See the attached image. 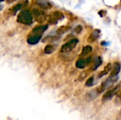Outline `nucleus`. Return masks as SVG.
<instances>
[{
    "label": "nucleus",
    "mask_w": 121,
    "mask_h": 120,
    "mask_svg": "<svg viewBox=\"0 0 121 120\" xmlns=\"http://www.w3.org/2000/svg\"><path fill=\"white\" fill-rule=\"evenodd\" d=\"M17 21L25 25H30L33 23V17L31 13L28 10L22 11L17 16Z\"/></svg>",
    "instance_id": "f257e3e1"
},
{
    "label": "nucleus",
    "mask_w": 121,
    "mask_h": 120,
    "mask_svg": "<svg viewBox=\"0 0 121 120\" xmlns=\"http://www.w3.org/2000/svg\"><path fill=\"white\" fill-rule=\"evenodd\" d=\"M116 103L118 105L121 104V91L118 93V96H117L116 100Z\"/></svg>",
    "instance_id": "6ab92c4d"
},
{
    "label": "nucleus",
    "mask_w": 121,
    "mask_h": 120,
    "mask_svg": "<svg viewBox=\"0 0 121 120\" xmlns=\"http://www.w3.org/2000/svg\"><path fill=\"white\" fill-rule=\"evenodd\" d=\"M111 69H112V65H111V64H107L106 66H105V68H104V71H102L100 74H99V77L101 78V77H102V76H105V75H106L111 70Z\"/></svg>",
    "instance_id": "4468645a"
},
{
    "label": "nucleus",
    "mask_w": 121,
    "mask_h": 120,
    "mask_svg": "<svg viewBox=\"0 0 121 120\" xmlns=\"http://www.w3.org/2000/svg\"><path fill=\"white\" fill-rule=\"evenodd\" d=\"M121 70V65L118 62H115L113 66V70L111 73V76H116L118 74Z\"/></svg>",
    "instance_id": "9d476101"
},
{
    "label": "nucleus",
    "mask_w": 121,
    "mask_h": 120,
    "mask_svg": "<svg viewBox=\"0 0 121 120\" xmlns=\"http://www.w3.org/2000/svg\"><path fill=\"white\" fill-rule=\"evenodd\" d=\"M102 63V59L100 57H98L95 59L94 63H93V65L91 66V71H94L96 70Z\"/></svg>",
    "instance_id": "f8f14e48"
},
{
    "label": "nucleus",
    "mask_w": 121,
    "mask_h": 120,
    "mask_svg": "<svg viewBox=\"0 0 121 120\" xmlns=\"http://www.w3.org/2000/svg\"><path fill=\"white\" fill-rule=\"evenodd\" d=\"M118 78L117 76H110V77L108 79H106L105 81H104L101 84V86L97 88V91L99 92V93H101L104 92L105 90H106L107 88H110L118 80Z\"/></svg>",
    "instance_id": "f03ea898"
},
{
    "label": "nucleus",
    "mask_w": 121,
    "mask_h": 120,
    "mask_svg": "<svg viewBox=\"0 0 121 120\" xmlns=\"http://www.w3.org/2000/svg\"><path fill=\"white\" fill-rule=\"evenodd\" d=\"M41 35H31L30 37H28L27 42L30 45H35L39 42V40L41 38Z\"/></svg>",
    "instance_id": "1a4fd4ad"
},
{
    "label": "nucleus",
    "mask_w": 121,
    "mask_h": 120,
    "mask_svg": "<svg viewBox=\"0 0 121 120\" xmlns=\"http://www.w3.org/2000/svg\"><path fill=\"white\" fill-rule=\"evenodd\" d=\"M93 83H94V78H93V77H91V78H89V79L86 81V86H88V87L91 86L93 85Z\"/></svg>",
    "instance_id": "a211bd4d"
},
{
    "label": "nucleus",
    "mask_w": 121,
    "mask_h": 120,
    "mask_svg": "<svg viewBox=\"0 0 121 120\" xmlns=\"http://www.w3.org/2000/svg\"><path fill=\"white\" fill-rule=\"evenodd\" d=\"M82 30V27L81 25H78L76 28H75V31L77 33H79Z\"/></svg>",
    "instance_id": "412c9836"
},
{
    "label": "nucleus",
    "mask_w": 121,
    "mask_h": 120,
    "mask_svg": "<svg viewBox=\"0 0 121 120\" xmlns=\"http://www.w3.org/2000/svg\"><path fill=\"white\" fill-rule=\"evenodd\" d=\"M99 34H100L99 30H95L94 31H93V33L90 35V36L88 38V42H94L99 37Z\"/></svg>",
    "instance_id": "9b49d317"
},
{
    "label": "nucleus",
    "mask_w": 121,
    "mask_h": 120,
    "mask_svg": "<svg viewBox=\"0 0 121 120\" xmlns=\"http://www.w3.org/2000/svg\"><path fill=\"white\" fill-rule=\"evenodd\" d=\"M7 1H8L9 3H10V2H12V1H15V0H7Z\"/></svg>",
    "instance_id": "5701e85b"
},
{
    "label": "nucleus",
    "mask_w": 121,
    "mask_h": 120,
    "mask_svg": "<svg viewBox=\"0 0 121 120\" xmlns=\"http://www.w3.org/2000/svg\"><path fill=\"white\" fill-rule=\"evenodd\" d=\"M64 17L63 14L60 12V11H55L52 15L50 16L49 21H48V23H50V24H56L57 23V21L59 20H61Z\"/></svg>",
    "instance_id": "423d86ee"
},
{
    "label": "nucleus",
    "mask_w": 121,
    "mask_h": 120,
    "mask_svg": "<svg viewBox=\"0 0 121 120\" xmlns=\"http://www.w3.org/2000/svg\"><path fill=\"white\" fill-rule=\"evenodd\" d=\"M86 66H87V64H86V59H78L77 63H76V66L79 69H83Z\"/></svg>",
    "instance_id": "ddd939ff"
},
{
    "label": "nucleus",
    "mask_w": 121,
    "mask_h": 120,
    "mask_svg": "<svg viewBox=\"0 0 121 120\" xmlns=\"http://www.w3.org/2000/svg\"><path fill=\"white\" fill-rule=\"evenodd\" d=\"M69 27H68V26H62L59 29H57V30L56 31V33L59 35L64 34L69 30Z\"/></svg>",
    "instance_id": "2eb2a0df"
},
{
    "label": "nucleus",
    "mask_w": 121,
    "mask_h": 120,
    "mask_svg": "<svg viewBox=\"0 0 121 120\" xmlns=\"http://www.w3.org/2000/svg\"><path fill=\"white\" fill-rule=\"evenodd\" d=\"M48 25H40V26H38L36 28H35L32 32H31V35H41L43 32H45L47 28H48Z\"/></svg>",
    "instance_id": "0eeeda50"
},
{
    "label": "nucleus",
    "mask_w": 121,
    "mask_h": 120,
    "mask_svg": "<svg viewBox=\"0 0 121 120\" xmlns=\"http://www.w3.org/2000/svg\"><path fill=\"white\" fill-rule=\"evenodd\" d=\"M55 50V48L52 45H47L45 48V52L46 54H51L54 52Z\"/></svg>",
    "instance_id": "f3484780"
},
{
    "label": "nucleus",
    "mask_w": 121,
    "mask_h": 120,
    "mask_svg": "<svg viewBox=\"0 0 121 120\" xmlns=\"http://www.w3.org/2000/svg\"><path fill=\"white\" fill-rule=\"evenodd\" d=\"M99 14L102 17V16H104L106 14V11H100L99 12Z\"/></svg>",
    "instance_id": "4be33fe9"
},
{
    "label": "nucleus",
    "mask_w": 121,
    "mask_h": 120,
    "mask_svg": "<svg viewBox=\"0 0 121 120\" xmlns=\"http://www.w3.org/2000/svg\"><path fill=\"white\" fill-rule=\"evenodd\" d=\"M4 1V0H1V1Z\"/></svg>",
    "instance_id": "b1692460"
},
{
    "label": "nucleus",
    "mask_w": 121,
    "mask_h": 120,
    "mask_svg": "<svg viewBox=\"0 0 121 120\" xmlns=\"http://www.w3.org/2000/svg\"><path fill=\"white\" fill-rule=\"evenodd\" d=\"M121 88V85H118L116 87L108 91L104 95H103V98H102V101L104 102H106V101H108L110 100H111L113 98V97L117 94V93L118 92L119 89Z\"/></svg>",
    "instance_id": "20e7f679"
},
{
    "label": "nucleus",
    "mask_w": 121,
    "mask_h": 120,
    "mask_svg": "<svg viewBox=\"0 0 121 120\" xmlns=\"http://www.w3.org/2000/svg\"><path fill=\"white\" fill-rule=\"evenodd\" d=\"M21 7H22V5H21V4H18V5L15 6L13 7V13H15L16 12H17V11H18L19 9L21 8Z\"/></svg>",
    "instance_id": "aec40b11"
},
{
    "label": "nucleus",
    "mask_w": 121,
    "mask_h": 120,
    "mask_svg": "<svg viewBox=\"0 0 121 120\" xmlns=\"http://www.w3.org/2000/svg\"><path fill=\"white\" fill-rule=\"evenodd\" d=\"M33 13L36 19V21L38 23H43L45 19H46V15L44 13V11L39 10L38 8L33 9Z\"/></svg>",
    "instance_id": "39448f33"
},
{
    "label": "nucleus",
    "mask_w": 121,
    "mask_h": 120,
    "mask_svg": "<svg viewBox=\"0 0 121 120\" xmlns=\"http://www.w3.org/2000/svg\"><path fill=\"white\" fill-rule=\"evenodd\" d=\"M78 43V40L77 39H72L67 43H65L64 45H62L61 48V52L63 53H67L71 52L77 45Z\"/></svg>",
    "instance_id": "7ed1b4c3"
},
{
    "label": "nucleus",
    "mask_w": 121,
    "mask_h": 120,
    "mask_svg": "<svg viewBox=\"0 0 121 120\" xmlns=\"http://www.w3.org/2000/svg\"><path fill=\"white\" fill-rule=\"evenodd\" d=\"M92 51V47L90 45H87L86 47H84L82 50V54L83 55H86L88 54H89Z\"/></svg>",
    "instance_id": "dca6fc26"
},
{
    "label": "nucleus",
    "mask_w": 121,
    "mask_h": 120,
    "mask_svg": "<svg viewBox=\"0 0 121 120\" xmlns=\"http://www.w3.org/2000/svg\"><path fill=\"white\" fill-rule=\"evenodd\" d=\"M36 4L41 8L49 9L52 7V5L46 0H36Z\"/></svg>",
    "instance_id": "6e6552de"
}]
</instances>
